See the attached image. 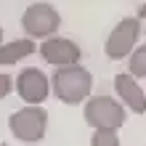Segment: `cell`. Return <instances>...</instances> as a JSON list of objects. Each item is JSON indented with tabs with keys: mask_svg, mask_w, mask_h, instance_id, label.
Here are the masks:
<instances>
[{
	"mask_svg": "<svg viewBox=\"0 0 146 146\" xmlns=\"http://www.w3.org/2000/svg\"><path fill=\"white\" fill-rule=\"evenodd\" d=\"M90 146H119L117 130H96L90 138Z\"/></svg>",
	"mask_w": 146,
	"mask_h": 146,
	"instance_id": "cell-11",
	"label": "cell"
},
{
	"mask_svg": "<svg viewBox=\"0 0 146 146\" xmlns=\"http://www.w3.org/2000/svg\"><path fill=\"white\" fill-rule=\"evenodd\" d=\"M16 90H19V96L27 101L29 106H37V104H42V101L48 98L50 82H48V77L42 74L40 69H35V66H27L24 72H19Z\"/></svg>",
	"mask_w": 146,
	"mask_h": 146,
	"instance_id": "cell-7",
	"label": "cell"
},
{
	"mask_svg": "<svg viewBox=\"0 0 146 146\" xmlns=\"http://www.w3.org/2000/svg\"><path fill=\"white\" fill-rule=\"evenodd\" d=\"M0 45H3V27H0Z\"/></svg>",
	"mask_w": 146,
	"mask_h": 146,
	"instance_id": "cell-14",
	"label": "cell"
},
{
	"mask_svg": "<svg viewBox=\"0 0 146 146\" xmlns=\"http://www.w3.org/2000/svg\"><path fill=\"white\" fill-rule=\"evenodd\" d=\"M138 21H146V3L138 5Z\"/></svg>",
	"mask_w": 146,
	"mask_h": 146,
	"instance_id": "cell-13",
	"label": "cell"
},
{
	"mask_svg": "<svg viewBox=\"0 0 146 146\" xmlns=\"http://www.w3.org/2000/svg\"><path fill=\"white\" fill-rule=\"evenodd\" d=\"M37 50L35 40H13V42H5V45H0V66H11V64H19L21 58L32 56Z\"/></svg>",
	"mask_w": 146,
	"mask_h": 146,
	"instance_id": "cell-9",
	"label": "cell"
},
{
	"mask_svg": "<svg viewBox=\"0 0 146 146\" xmlns=\"http://www.w3.org/2000/svg\"><path fill=\"white\" fill-rule=\"evenodd\" d=\"M8 93H11V77H8L5 72H0V101H3Z\"/></svg>",
	"mask_w": 146,
	"mask_h": 146,
	"instance_id": "cell-12",
	"label": "cell"
},
{
	"mask_svg": "<svg viewBox=\"0 0 146 146\" xmlns=\"http://www.w3.org/2000/svg\"><path fill=\"white\" fill-rule=\"evenodd\" d=\"M50 85H53V93L58 96V101L61 104H80V101H85L90 96V88H93V74L85 69V66H64V69L53 72V80H50Z\"/></svg>",
	"mask_w": 146,
	"mask_h": 146,
	"instance_id": "cell-1",
	"label": "cell"
},
{
	"mask_svg": "<svg viewBox=\"0 0 146 146\" xmlns=\"http://www.w3.org/2000/svg\"><path fill=\"white\" fill-rule=\"evenodd\" d=\"M133 77V80H141V77H146V45L135 48L130 53V72H127Z\"/></svg>",
	"mask_w": 146,
	"mask_h": 146,
	"instance_id": "cell-10",
	"label": "cell"
},
{
	"mask_svg": "<svg viewBox=\"0 0 146 146\" xmlns=\"http://www.w3.org/2000/svg\"><path fill=\"white\" fill-rule=\"evenodd\" d=\"M37 50H40L42 61L53 64V66H58V69H64V66H77L80 58H82L80 45H77L74 40H69V37H50V40L42 42Z\"/></svg>",
	"mask_w": 146,
	"mask_h": 146,
	"instance_id": "cell-6",
	"label": "cell"
},
{
	"mask_svg": "<svg viewBox=\"0 0 146 146\" xmlns=\"http://www.w3.org/2000/svg\"><path fill=\"white\" fill-rule=\"evenodd\" d=\"M21 27L29 35V40H35V37L50 40V35L61 27V16H58V11L50 3H32L21 13Z\"/></svg>",
	"mask_w": 146,
	"mask_h": 146,
	"instance_id": "cell-4",
	"label": "cell"
},
{
	"mask_svg": "<svg viewBox=\"0 0 146 146\" xmlns=\"http://www.w3.org/2000/svg\"><path fill=\"white\" fill-rule=\"evenodd\" d=\"M8 127L11 133L16 135L19 141L24 143H35L45 135V127H48V111L40 109V106H24L19 111H13L8 117Z\"/></svg>",
	"mask_w": 146,
	"mask_h": 146,
	"instance_id": "cell-3",
	"label": "cell"
},
{
	"mask_svg": "<svg viewBox=\"0 0 146 146\" xmlns=\"http://www.w3.org/2000/svg\"><path fill=\"white\" fill-rule=\"evenodd\" d=\"M114 90L119 93V98L127 104L130 111H135V114H143L146 111V93L138 88V82H135L127 72L114 77Z\"/></svg>",
	"mask_w": 146,
	"mask_h": 146,
	"instance_id": "cell-8",
	"label": "cell"
},
{
	"mask_svg": "<svg viewBox=\"0 0 146 146\" xmlns=\"http://www.w3.org/2000/svg\"><path fill=\"white\" fill-rule=\"evenodd\" d=\"M141 35V21L138 19H122L117 21V27L109 32L106 37V56L111 61H119V58H127V53L135 48V40Z\"/></svg>",
	"mask_w": 146,
	"mask_h": 146,
	"instance_id": "cell-5",
	"label": "cell"
},
{
	"mask_svg": "<svg viewBox=\"0 0 146 146\" xmlns=\"http://www.w3.org/2000/svg\"><path fill=\"white\" fill-rule=\"evenodd\" d=\"M85 125L96 127V130H119L125 125V106L114 101L111 96H93L85 104Z\"/></svg>",
	"mask_w": 146,
	"mask_h": 146,
	"instance_id": "cell-2",
	"label": "cell"
}]
</instances>
